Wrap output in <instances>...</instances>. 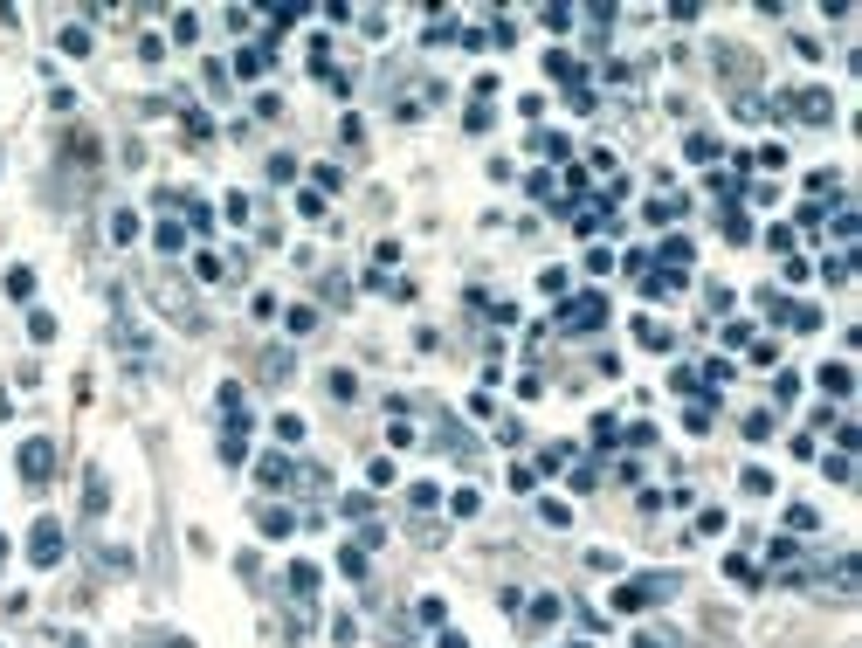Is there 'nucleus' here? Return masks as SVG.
<instances>
[{
  "label": "nucleus",
  "mask_w": 862,
  "mask_h": 648,
  "mask_svg": "<svg viewBox=\"0 0 862 648\" xmlns=\"http://www.w3.org/2000/svg\"><path fill=\"white\" fill-rule=\"evenodd\" d=\"M676 593H683V572H628L614 587V614H642V607L676 601Z\"/></svg>",
  "instance_id": "obj_1"
},
{
  "label": "nucleus",
  "mask_w": 862,
  "mask_h": 648,
  "mask_svg": "<svg viewBox=\"0 0 862 648\" xmlns=\"http://www.w3.org/2000/svg\"><path fill=\"white\" fill-rule=\"evenodd\" d=\"M145 297H152V304L166 310L180 331H201V324H207V318H201V297H193L180 277H152V283H145Z\"/></svg>",
  "instance_id": "obj_2"
},
{
  "label": "nucleus",
  "mask_w": 862,
  "mask_h": 648,
  "mask_svg": "<svg viewBox=\"0 0 862 648\" xmlns=\"http://www.w3.org/2000/svg\"><path fill=\"white\" fill-rule=\"evenodd\" d=\"M600 324H608V297L600 290H580L559 304V331H600Z\"/></svg>",
  "instance_id": "obj_3"
},
{
  "label": "nucleus",
  "mask_w": 862,
  "mask_h": 648,
  "mask_svg": "<svg viewBox=\"0 0 862 648\" xmlns=\"http://www.w3.org/2000/svg\"><path fill=\"white\" fill-rule=\"evenodd\" d=\"M15 469H21V476H28V483H35V490H42V483L56 476V442H48V434H35V442H21V448H15Z\"/></svg>",
  "instance_id": "obj_4"
},
{
  "label": "nucleus",
  "mask_w": 862,
  "mask_h": 648,
  "mask_svg": "<svg viewBox=\"0 0 862 648\" xmlns=\"http://www.w3.org/2000/svg\"><path fill=\"white\" fill-rule=\"evenodd\" d=\"M63 552H69V545H63V525H56V517H42V525L28 531V559L48 572V566H63Z\"/></svg>",
  "instance_id": "obj_5"
},
{
  "label": "nucleus",
  "mask_w": 862,
  "mask_h": 648,
  "mask_svg": "<svg viewBox=\"0 0 862 648\" xmlns=\"http://www.w3.org/2000/svg\"><path fill=\"white\" fill-rule=\"evenodd\" d=\"M773 110H786V118H807V124H828V118H835L828 90H794L786 104H773Z\"/></svg>",
  "instance_id": "obj_6"
},
{
  "label": "nucleus",
  "mask_w": 862,
  "mask_h": 648,
  "mask_svg": "<svg viewBox=\"0 0 862 648\" xmlns=\"http://www.w3.org/2000/svg\"><path fill=\"white\" fill-rule=\"evenodd\" d=\"M690 256H697V248H690L683 235H670V242H662V256H649V263H662V277H683Z\"/></svg>",
  "instance_id": "obj_7"
},
{
  "label": "nucleus",
  "mask_w": 862,
  "mask_h": 648,
  "mask_svg": "<svg viewBox=\"0 0 862 648\" xmlns=\"http://www.w3.org/2000/svg\"><path fill=\"white\" fill-rule=\"evenodd\" d=\"M718 69H724V77H732V83H745V77H759V62H753V56H745V48H732V42H718Z\"/></svg>",
  "instance_id": "obj_8"
},
{
  "label": "nucleus",
  "mask_w": 862,
  "mask_h": 648,
  "mask_svg": "<svg viewBox=\"0 0 862 648\" xmlns=\"http://www.w3.org/2000/svg\"><path fill=\"white\" fill-rule=\"evenodd\" d=\"M290 601H297V607H311V601H317V566H304V559L290 566Z\"/></svg>",
  "instance_id": "obj_9"
},
{
  "label": "nucleus",
  "mask_w": 862,
  "mask_h": 648,
  "mask_svg": "<svg viewBox=\"0 0 862 648\" xmlns=\"http://www.w3.org/2000/svg\"><path fill=\"white\" fill-rule=\"evenodd\" d=\"M290 366H297V359L283 352V345H269V352H263V386H283V380H290Z\"/></svg>",
  "instance_id": "obj_10"
},
{
  "label": "nucleus",
  "mask_w": 862,
  "mask_h": 648,
  "mask_svg": "<svg viewBox=\"0 0 862 648\" xmlns=\"http://www.w3.org/2000/svg\"><path fill=\"white\" fill-rule=\"evenodd\" d=\"M255 476H263V490H283V483H290V455H263Z\"/></svg>",
  "instance_id": "obj_11"
},
{
  "label": "nucleus",
  "mask_w": 862,
  "mask_h": 648,
  "mask_svg": "<svg viewBox=\"0 0 862 648\" xmlns=\"http://www.w3.org/2000/svg\"><path fill=\"white\" fill-rule=\"evenodd\" d=\"M269 56H276V48H242V56H235V77H263V69H269Z\"/></svg>",
  "instance_id": "obj_12"
},
{
  "label": "nucleus",
  "mask_w": 862,
  "mask_h": 648,
  "mask_svg": "<svg viewBox=\"0 0 862 648\" xmlns=\"http://www.w3.org/2000/svg\"><path fill=\"white\" fill-rule=\"evenodd\" d=\"M683 152H690V166H711V159H718V139H711V131H690Z\"/></svg>",
  "instance_id": "obj_13"
},
{
  "label": "nucleus",
  "mask_w": 862,
  "mask_h": 648,
  "mask_svg": "<svg viewBox=\"0 0 862 648\" xmlns=\"http://www.w3.org/2000/svg\"><path fill=\"white\" fill-rule=\"evenodd\" d=\"M821 386H828V393H835V401H842V393H848V386H856V372H848V366H842V359H835V366H821Z\"/></svg>",
  "instance_id": "obj_14"
},
{
  "label": "nucleus",
  "mask_w": 862,
  "mask_h": 648,
  "mask_svg": "<svg viewBox=\"0 0 862 648\" xmlns=\"http://www.w3.org/2000/svg\"><path fill=\"white\" fill-rule=\"evenodd\" d=\"M724 572H732L738 587H759V566H753V559H745V552H732V559H724Z\"/></svg>",
  "instance_id": "obj_15"
},
{
  "label": "nucleus",
  "mask_w": 862,
  "mask_h": 648,
  "mask_svg": "<svg viewBox=\"0 0 862 648\" xmlns=\"http://www.w3.org/2000/svg\"><path fill=\"white\" fill-rule=\"evenodd\" d=\"M283 324H290V339H304V331H317V310L311 304H290V318H283Z\"/></svg>",
  "instance_id": "obj_16"
},
{
  "label": "nucleus",
  "mask_w": 862,
  "mask_h": 648,
  "mask_svg": "<svg viewBox=\"0 0 862 648\" xmlns=\"http://www.w3.org/2000/svg\"><path fill=\"white\" fill-rule=\"evenodd\" d=\"M193 277H201V283H221V277H228V263H221V256H207V248H201V256H193Z\"/></svg>",
  "instance_id": "obj_17"
},
{
  "label": "nucleus",
  "mask_w": 862,
  "mask_h": 648,
  "mask_svg": "<svg viewBox=\"0 0 862 648\" xmlns=\"http://www.w3.org/2000/svg\"><path fill=\"white\" fill-rule=\"evenodd\" d=\"M821 277H828V283H848V277H856V256H848V248H842V256H828V263H821Z\"/></svg>",
  "instance_id": "obj_18"
},
{
  "label": "nucleus",
  "mask_w": 862,
  "mask_h": 648,
  "mask_svg": "<svg viewBox=\"0 0 862 648\" xmlns=\"http://www.w3.org/2000/svg\"><path fill=\"white\" fill-rule=\"evenodd\" d=\"M104 504H110L104 476H90V490H83V517H104Z\"/></svg>",
  "instance_id": "obj_19"
},
{
  "label": "nucleus",
  "mask_w": 862,
  "mask_h": 648,
  "mask_svg": "<svg viewBox=\"0 0 862 648\" xmlns=\"http://www.w3.org/2000/svg\"><path fill=\"white\" fill-rule=\"evenodd\" d=\"M276 442L297 448V442H304V414H276Z\"/></svg>",
  "instance_id": "obj_20"
},
{
  "label": "nucleus",
  "mask_w": 862,
  "mask_h": 648,
  "mask_svg": "<svg viewBox=\"0 0 862 648\" xmlns=\"http://www.w3.org/2000/svg\"><path fill=\"white\" fill-rule=\"evenodd\" d=\"M635 339H642L649 352H670V331H662V324H642V318H635Z\"/></svg>",
  "instance_id": "obj_21"
},
{
  "label": "nucleus",
  "mask_w": 862,
  "mask_h": 648,
  "mask_svg": "<svg viewBox=\"0 0 862 648\" xmlns=\"http://www.w3.org/2000/svg\"><path fill=\"white\" fill-rule=\"evenodd\" d=\"M290 525H297V517H290V510H276V504L263 510V531H269V538H290Z\"/></svg>",
  "instance_id": "obj_22"
},
{
  "label": "nucleus",
  "mask_w": 862,
  "mask_h": 648,
  "mask_svg": "<svg viewBox=\"0 0 862 648\" xmlns=\"http://www.w3.org/2000/svg\"><path fill=\"white\" fill-rule=\"evenodd\" d=\"M676 214H683V201H676V193H662V201H649V221H662V228H670Z\"/></svg>",
  "instance_id": "obj_23"
},
{
  "label": "nucleus",
  "mask_w": 862,
  "mask_h": 648,
  "mask_svg": "<svg viewBox=\"0 0 862 648\" xmlns=\"http://www.w3.org/2000/svg\"><path fill=\"white\" fill-rule=\"evenodd\" d=\"M524 621H532V628H552V621H559V601H552V593H545V601H532V614H524Z\"/></svg>",
  "instance_id": "obj_24"
},
{
  "label": "nucleus",
  "mask_w": 862,
  "mask_h": 648,
  "mask_svg": "<svg viewBox=\"0 0 862 648\" xmlns=\"http://www.w3.org/2000/svg\"><path fill=\"white\" fill-rule=\"evenodd\" d=\"M628 648H683V642H676V634H662V628H642Z\"/></svg>",
  "instance_id": "obj_25"
},
{
  "label": "nucleus",
  "mask_w": 862,
  "mask_h": 648,
  "mask_svg": "<svg viewBox=\"0 0 862 648\" xmlns=\"http://www.w3.org/2000/svg\"><path fill=\"white\" fill-rule=\"evenodd\" d=\"M159 248H166V256H180V248H187V228H180V221H166V228H159Z\"/></svg>",
  "instance_id": "obj_26"
},
{
  "label": "nucleus",
  "mask_w": 862,
  "mask_h": 648,
  "mask_svg": "<svg viewBox=\"0 0 862 648\" xmlns=\"http://www.w3.org/2000/svg\"><path fill=\"white\" fill-rule=\"evenodd\" d=\"M28 339H35V345L56 339V318H48V310H35V318H28Z\"/></svg>",
  "instance_id": "obj_27"
},
{
  "label": "nucleus",
  "mask_w": 862,
  "mask_h": 648,
  "mask_svg": "<svg viewBox=\"0 0 862 648\" xmlns=\"http://www.w3.org/2000/svg\"><path fill=\"white\" fill-rule=\"evenodd\" d=\"M338 566L352 572V580H366V545H345V552H338Z\"/></svg>",
  "instance_id": "obj_28"
},
{
  "label": "nucleus",
  "mask_w": 862,
  "mask_h": 648,
  "mask_svg": "<svg viewBox=\"0 0 862 648\" xmlns=\"http://www.w3.org/2000/svg\"><path fill=\"white\" fill-rule=\"evenodd\" d=\"M441 42H455V21H449V15L428 21V48H441Z\"/></svg>",
  "instance_id": "obj_29"
},
{
  "label": "nucleus",
  "mask_w": 862,
  "mask_h": 648,
  "mask_svg": "<svg viewBox=\"0 0 862 648\" xmlns=\"http://www.w3.org/2000/svg\"><path fill=\"white\" fill-rule=\"evenodd\" d=\"M63 56H90V28H63Z\"/></svg>",
  "instance_id": "obj_30"
},
{
  "label": "nucleus",
  "mask_w": 862,
  "mask_h": 648,
  "mask_svg": "<svg viewBox=\"0 0 862 648\" xmlns=\"http://www.w3.org/2000/svg\"><path fill=\"white\" fill-rule=\"evenodd\" d=\"M532 145H538V159H566V139H559V131H538Z\"/></svg>",
  "instance_id": "obj_31"
},
{
  "label": "nucleus",
  "mask_w": 862,
  "mask_h": 648,
  "mask_svg": "<svg viewBox=\"0 0 862 648\" xmlns=\"http://www.w3.org/2000/svg\"><path fill=\"white\" fill-rule=\"evenodd\" d=\"M325 386H331V401H352V393H359V380H352V372H331Z\"/></svg>",
  "instance_id": "obj_32"
},
{
  "label": "nucleus",
  "mask_w": 862,
  "mask_h": 648,
  "mask_svg": "<svg viewBox=\"0 0 862 648\" xmlns=\"http://www.w3.org/2000/svg\"><path fill=\"white\" fill-rule=\"evenodd\" d=\"M538 517H545V525H573V510H566L559 496H545V504H538Z\"/></svg>",
  "instance_id": "obj_33"
},
{
  "label": "nucleus",
  "mask_w": 862,
  "mask_h": 648,
  "mask_svg": "<svg viewBox=\"0 0 862 648\" xmlns=\"http://www.w3.org/2000/svg\"><path fill=\"white\" fill-rule=\"evenodd\" d=\"M815 525H821V517H815L807 504H794V510H786V531H815Z\"/></svg>",
  "instance_id": "obj_34"
},
{
  "label": "nucleus",
  "mask_w": 862,
  "mask_h": 648,
  "mask_svg": "<svg viewBox=\"0 0 862 648\" xmlns=\"http://www.w3.org/2000/svg\"><path fill=\"white\" fill-rule=\"evenodd\" d=\"M331 642H345V648H352V642H359V621H352V614H338V621H331Z\"/></svg>",
  "instance_id": "obj_35"
},
{
  "label": "nucleus",
  "mask_w": 862,
  "mask_h": 648,
  "mask_svg": "<svg viewBox=\"0 0 862 648\" xmlns=\"http://www.w3.org/2000/svg\"><path fill=\"white\" fill-rule=\"evenodd\" d=\"M139 235V214H110V242H131Z\"/></svg>",
  "instance_id": "obj_36"
},
{
  "label": "nucleus",
  "mask_w": 862,
  "mask_h": 648,
  "mask_svg": "<svg viewBox=\"0 0 862 648\" xmlns=\"http://www.w3.org/2000/svg\"><path fill=\"white\" fill-rule=\"evenodd\" d=\"M297 214H311V221L325 214V193H317V186H304V193H297Z\"/></svg>",
  "instance_id": "obj_37"
},
{
  "label": "nucleus",
  "mask_w": 862,
  "mask_h": 648,
  "mask_svg": "<svg viewBox=\"0 0 862 648\" xmlns=\"http://www.w3.org/2000/svg\"><path fill=\"white\" fill-rule=\"evenodd\" d=\"M794 393H800V372H780V380H773V401L786 407V401H794Z\"/></svg>",
  "instance_id": "obj_38"
},
{
  "label": "nucleus",
  "mask_w": 862,
  "mask_h": 648,
  "mask_svg": "<svg viewBox=\"0 0 862 648\" xmlns=\"http://www.w3.org/2000/svg\"><path fill=\"white\" fill-rule=\"evenodd\" d=\"M7 297H35V277H28V269H7Z\"/></svg>",
  "instance_id": "obj_39"
},
{
  "label": "nucleus",
  "mask_w": 862,
  "mask_h": 648,
  "mask_svg": "<svg viewBox=\"0 0 862 648\" xmlns=\"http://www.w3.org/2000/svg\"><path fill=\"white\" fill-rule=\"evenodd\" d=\"M435 648H470V642H462V634H441V642Z\"/></svg>",
  "instance_id": "obj_40"
},
{
  "label": "nucleus",
  "mask_w": 862,
  "mask_h": 648,
  "mask_svg": "<svg viewBox=\"0 0 862 648\" xmlns=\"http://www.w3.org/2000/svg\"><path fill=\"white\" fill-rule=\"evenodd\" d=\"M152 648H193V642H172V634H166V642H152Z\"/></svg>",
  "instance_id": "obj_41"
},
{
  "label": "nucleus",
  "mask_w": 862,
  "mask_h": 648,
  "mask_svg": "<svg viewBox=\"0 0 862 648\" xmlns=\"http://www.w3.org/2000/svg\"><path fill=\"white\" fill-rule=\"evenodd\" d=\"M63 648H90V642H83V634H69V642H63Z\"/></svg>",
  "instance_id": "obj_42"
},
{
  "label": "nucleus",
  "mask_w": 862,
  "mask_h": 648,
  "mask_svg": "<svg viewBox=\"0 0 862 648\" xmlns=\"http://www.w3.org/2000/svg\"><path fill=\"white\" fill-rule=\"evenodd\" d=\"M0 559H7V538H0Z\"/></svg>",
  "instance_id": "obj_43"
},
{
  "label": "nucleus",
  "mask_w": 862,
  "mask_h": 648,
  "mask_svg": "<svg viewBox=\"0 0 862 648\" xmlns=\"http://www.w3.org/2000/svg\"><path fill=\"white\" fill-rule=\"evenodd\" d=\"M573 648H594V642H573Z\"/></svg>",
  "instance_id": "obj_44"
}]
</instances>
